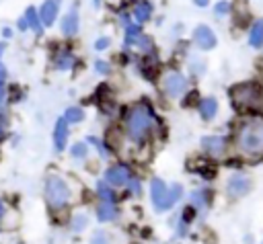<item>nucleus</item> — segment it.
<instances>
[{"instance_id":"f257e3e1","label":"nucleus","mask_w":263,"mask_h":244,"mask_svg":"<svg viewBox=\"0 0 263 244\" xmlns=\"http://www.w3.org/2000/svg\"><path fill=\"white\" fill-rule=\"evenodd\" d=\"M234 144L245 158H261L263 156V117L245 119L236 129Z\"/></svg>"},{"instance_id":"f03ea898","label":"nucleus","mask_w":263,"mask_h":244,"mask_svg":"<svg viewBox=\"0 0 263 244\" xmlns=\"http://www.w3.org/2000/svg\"><path fill=\"white\" fill-rule=\"evenodd\" d=\"M125 127H127V133L134 141H144L146 135L150 133L152 129V115H150V109L146 105H134L129 111H127V117H125Z\"/></svg>"},{"instance_id":"7ed1b4c3","label":"nucleus","mask_w":263,"mask_h":244,"mask_svg":"<svg viewBox=\"0 0 263 244\" xmlns=\"http://www.w3.org/2000/svg\"><path fill=\"white\" fill-rule=\"evenodd\" d=\"M236 109H259L263 107V88L257 82H242L230 90Z\"/></svg>"},{"instance_id":"20e7f679","label":"nucleus","mask_w":263,"mask_h":244,"mask_svg":"<svg viewBox=\"0 0 263 244\" xmlns=\"http://www.w3.org/2000/svg\"><path fill=\"white\" fill-rule=\"evenodd\" d=\"M72 197V191L68 187V182L62 176H49L45 180V199L51 207H64Z\"/></svg>"},{"instance_id":"39448f33","label":"nucleus","mask_w":263,"mask_h":244,"mask_svg":"<svg viewBox=\"0 0 263 244\" xmlns=\"http://www.w3.org/2000/svg\"><path fill=\"white\" fill-rule=\"evenodd\" d=\"M185 88H187V80H185V76L183 74H179V72H168L164 78H162V90L168 94V96H181L183 92H185Z\"/></svg>"},{"instance_id":"423d86ee","label":"nucleus","mask_w":263,"mask_h":244,"mask_svg":"<svg viewBox=\"0 0 263 244\" xmlns=\"http://www.w3.org/2000/svg\"><path fill=\"white\" fill-rule=\"evenodd\" d=\"M226 189H228V195H230V197H242V195L249 193L251 180H249V176H245V174H240V172H234V174L228 178Z\"/></svg>"},{"instance_id":"0eeeda50","label":"nucleus","mask_w":263,"mask_h":244,"mask_svg":"<svg viewBox=\"0 0 263 244\" xmlns=\"http://www.w3.org/2000/svg\"><path fill=\"white\" fill-rule=\"evenodd\" d=\"M193 41L199 49H212L216 47V35L208 25H197L193 31Z\"/></svg>"},{"instance_id":"6e6552de","label":"nucleus","mask_w":263,"mask_h":244,"mask_svg":"<svg viewBox=\"0 0 263 244\" xmlns=\"http://www.w3.org/2000/svg\"><path fill=\"white\" fill-rule=\"evenodd\" d=\"M166 193H168V187L164 185V180L162 178H152V182H150V197H152V203H154L156 211H164Z\"/></svg>"},{"instance_id":"1a4fd4ad","label":"nucleus","mask_w":263,"mask_h":244,"mask_svg":"<svg viewBox=\"0 0 263 244\" xmlns=\"http://www.w3.org/2000/svg\"><path fill=\"white\" fill-rule=\"evenodd\" d=\"M105 178H107V182H109L111 187H121V185L127 182L129 170H127V166L117 164V166H111V168L105 172Z\"/></svg>"},{"instance_id":"9d476101","label":"nucleus","mask_w":263,"mask_h":244,"mask_svg":"<svg viewBox=\"0 0 263 244\" xmlns=\"http://www.w3.org/2000/svg\"><path fill=\"white\" fill-rule=\"evenodd\" d=\"M58 10H60V0H45L39 8V18L45 27L53 25L55 16H58Z\"/></svg>"},{"instance_id":"9b49d317","label":"nucleus","mask_w":263,"mask_h":244,"mask_svg":"<svg viewBox=\"0 0 263 244\" xmlns=\"http://www.w3.org/2000/svg\"><path fill=\"white\" fill-rule=\"evenodd\" d=\"M78 4H74L68 12H66V16L62 18V33L66 35V37H72L76 31H78Z\"/></svg>"},{"instance_id":"f8f14e48","label":"nucleus","mask_w":263,"mask_h":244,"mask_svg":"<svg viewBox=\"0 0 263 244\" xmlns=\"http://www.w3.org/2000/svg\"><path fill=\"white\" fill-rule=\"evenodd\" d=\"M201 148L210 156H222L224 154V148H226V141H224V137H218V135H205L201 139Z\"/></svg>"},{"instance_id":"ddd939ff","label":"nucleus","mask_w":263,"mask_h":244,"mask_svg":"<svg viewBox=\"0 0 263 244\" xmlns=\"http://www.w3.org/2000/svg\"><path fill=\"white\" fill-rule=\"evenodd\" d=\"M66 139H68V123L64 117H60L55 121V127H53V144H55L58 152H62L66 148Z\"/></svg>"},{"instance_id":"4468645a","label":"nucleus","mask_w":263,"mask_h":244,"mask_svg":"<svg viewBox=\"0 0 263 244\" xmlns=\"http://www.w3.org/2000/svg\"><path fill=\"white\" fill-rule=\"evenodd\" d=\"M197 109H199L201 119L210 121V119H214L216 113H218V100H216L214 96H205V98L199 100V107H197Z\"/></svg>"},{"instance_id":"2eb2a0df","label":"nucleus","mask_w":263,"mask_h":244,"mask_svg":"<svg viewBox=\"0 0 263 244\" xmlns=\"http://www.w3.org/2000/svg\"><path fill=\"white\" fill-rule=\"evenodd\" d=\"M249 43H251V47H255V49L263 47V18H257V21L253 23V27H251V31H249Z\"/></svg>"},{"instance_id":"dca6fc26","label":"nucleus","mask_w":263,"mask_h":244,"mask_svg":"<svg viewBox=\"0 0 263 244\" xmlns=\"http://www.w3.org/2000/svg\"><path fill=\"white\" fill-rule=\"evenodd\" d=\"M150 14H152V4L150 2L144 0V2H138L134 6V16H136L138 23H146L150 18Z\"/></svg>"},{"instance_id":"f3484780","label":"nucleus","mask_w":263,"mask_h":244,"mask_svg":"<svg viewBox=\"0 0 263 244\" xmlns=\"http://www.w3.org/2000/svg\"><path fill=\"white\" fill-rule=\"evenodd\" d=\"M25 18H27L29 27H31V29H33L37 35H41V31H43V23H41V18H39V12H37L33 6H29V8H27Z\"/></svg>"},{"instance_id":"a211bd4d","label":"nucleus","mask_w":263,"mask_h":244,"mask_svg":"<svg viewBox=\"0 0 263 244\" xmlns=\"http://www.w3.org/2000/svg\"><path fill=\"white\" fill-rule=\"evenodd\" d=\"M97 217H99V221H109V219H113V217H115V207H113V203L103 201V203L97 207Z\"/></svg>"},{"instance_id":"6ab92c4d","label":"nucleus","mask_w":263,"mask_h":244,"mask_svg":"<svg viewBox=\"0 0 263 244\" xmlns=\"http://www.w3.org/2000/svg\"><path fill=\"white\" fill-rule=\"evenodd\" d=\"M97 193H99V197H101L103 201H109V203L115 201V191L111 189L109 182H97Z\"/></svg>"},{"instance_id":"aec40b11","label":"nucleus","mask_w":263,"mask_h":244,"mask_svg":"<svg viewBox=\"0 0 263 244\" xmlns=\"http://www.w3.org/2000/svg\"><path fill=\"white\" fill-rule=\"evenodd\" d=\"M181 193H183V189H181V185H173L171 189H168V193H166V201H164V209H171L177 201H179V197H181Z\"/></svg>"},{"instance_id":"412c9836","label":"nucleus","mask_w":263,"mask_h":244,"mask_svg":"<svg viewBox=\"0 0 263 244\" xmlns=\"http://www.w3.org/2000/svg\"><path fill=\"white\" fill-rule=\"evenodd\" d=\"M64 119H66V123H80L84 119V111L78 107H70V109H66Z\"/></svg>"},{"instance_id":"4be33fe9","label":"nucleus","mask_w":263,"mask_h":244,"mask_svg":"<svg viewBox=\"0 0 263 244\" xmlns=\"http://www.w3.org/2000/svg\"><path fill=\"white\" fill-rule=\"evenodd\" d=\"M138 39H140V27H138V25H127V31H125V45H138Z\"/></svg>"},{"instance_id":"5701e85b","label":"nucleus","mask_w":263,"mask_h":244,"mask_svg":"<svg viewBox=\"0 0 263 244\" xmlns=\"http://www.w3.org/2000/svg\"><path fill=\"white\" fill-rule=\"evenodd\" d=\"M2 49H4V43H0V53H2ZM4 92H6V68L0 62V109L4 105Z\"/></svg>"},{"instance_id":"b1692460","label":"nucleus","mask_w":263,"mask_h":244,"mask_svg":"<svg viewBox=\"0 0 263 244\" xmlns=\"http://www.w3.org/2000/svg\"><path fill=\"white\" fill-rule=\"evenodd\" d=\"M55 64H58L60 70H68V68H72V64H74V55H72L70 51H62V53L58 55Z\"/></svg>"},{"instance_id":"393cba45","label":"nucleus","mask_w":263,"mask_h":244,"mask_svg":"<svg viewBox=\"0 0 263 244\" xmlns=\"http://www.w3.org/2000/svg\"><path fill=\"white\" fill-rule=\"evenodd\" d=\"M86 226H88V217H86L84 213H76L74 219H72V228H74L76 232H80V230H84Z\"/></svg>"},{"instance_id":"a878e982","label":"nucleus","mask_w":263,"mask_h":244,"mask_svg":"<svg viewBox=\"0 0 263 244\" xmlns=\"http://www.w3.org/2000/svg\"><path fill=\"white\" fill-rule=\"evenodd\" d=\"M72 156L74 158H84L86 156V152H88V148H86V144H82V141H78V144H74L72 146Z\"/></svg>"},{"instance_id":"bb28decb","label":"nucleus","mask_w":263,"mask_h":244,"mask_svg":"<svg viewBox=\"0 0 263 244\" xmlns=\"http://www.w3.org/2000/svg\"><path fill=\"white\" fill-rule=\"evenodd\" d=\"M228 10H230V2H226V0H220V2L216 4V8H214V12H216L218 16L228 14Z\"/></svg>"},{"instance_id":"cd10ccee","label":"nucleus","mask_w":263,"mask_h":244,"mask_svg":"<svg viewBox=\"0 0 263 244\" xmlns=\"http://www.w3.org/2000/svg\"><path fill=\"white\" fill-rule=\"evenodd\" d=\"M90 244H109V238H107V234H105V232H97V234L92 236Z\"/></svg>"},{"instance_id":"c85d7f7f","label":"nucleus","mask_w":263,"mask_h":244,"mask_svg":"<svg viewBox=\"0 0 263 244\" xmlns=\"http://www.w3.org/2000/svg\"><path fill=\"white\" fill-rule=\"evenodd\" d=\"M107 47H109V37H101V39L95 41V49H97V51L107 49Z\"/></svg>"},{"instance_id":"c756f323","label":"nucleus","mask_w":263,"mask_h":244,"mask_svg":"<svg viewBox=\"0 0 263 244\" xmlns=\"http://www.w3.org/2000/svg\"><path fill=\"white\" fill-rule=\"evenodd\" d=\"M95 68H97V72H101V74H109V64L103 62V59H97V62H95Z\"/></svg>"},{"instance_id":"7c9ffc66","label":"nucleus","mask_w":263,"mask_h":244,"mask_svg":"<svg viewBox=\"0 0 263 244\" xmlns=\"http://www.w3.org/2000/svg\"><path fill=\"white\" fill-rule=\"evenodd\" d=\"M129 191H134V195H138L140 193V182L138 180H132L129 182Z\"/></svg>"},{"instance_id":"2f4dec72","label":"nucleus","mask_w":263,"mask_h":244,"mask_svg":"<svg viewBox=\"0 0 263 244\" xmlns=\"http://www.w3.org/2000/svg\"><path fill=\"white\" fill-rule=\"evenodd\" d=\"M27 29H29L27 18H21V21H18V31H27Z\"/></svg>"},{"instance_id":"473e14b6","label":"nucleus","mask_w":263,"mask_h":244,"mask_svg":"<svg viewBox=\"0 0 263 244\" xmlns=\"http://www.w3.org/2000/svg\"><path fill=\"white\" fill-rule=\"evenodd\" d=\"M193 2H195V4H197V6H201V8H203V6H208V4H210V0H193Z\"/></svg>"},{"instance_id":"72a5a7b5","label":"nucleus","mask_w":263,"mask_h":244,"mask_svg":"<svg viewBox=\"0 0 263 244\" xmlns=\"http://www.w3.org/2000/svg\"><path fill=\"white\" fill-rule=\"evenodd\" d=\"M2 211H4V207H2V203H0V213H2Z\"/></svg>"},{"instance_id":"f704fd0d","label":"nucleus","mask_w":263,"mask_h":244,"mask_svg":"<svg viewBox=\"0 0 263 244\" xmlns=\"http://www.w3.org/2000/svg\"><path fill=\"white\" fill-rule=\"evenodd\" d=\"M99 2H101V0H95V4H99Z\"/></svg>"}]
</instances>
